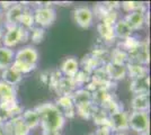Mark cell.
Returning <instances> with one entry per match:
<instances>
[{"mask_svg": "<svg viewBox=\"0 0 151 135\" xmlns=\"http://www.w3.org/2000/svg\"><path fill=\"white\" fill-rule=\"evenodd\" d=\"M0 135H6L5 134V132H4V129H2V127L0 129Z\"/></svg>", "mask_w": 151, "mask_h": 135, "instance_id": "37", "label": "cell"}, {"mask_svg": "<svg viewBox=\"0 0 151 135\" xmlns=\"http://www.w3.org/2000/svg\"><path fill=\"white\" fill-rule=\"evenodd\" d=\"M50 76H51L50 71H44L41 74V81L44 84H49V82H50Z\"/></svg>", "mask_w": 151, "mask_h": 135, "instance_id": "32", "label": "cell"}, {"mask_svg": "<svg viewBox=\"0 0 151 135\" xmlns=\"http://www.w3.org/2000/svg\"><path fill=\"white\" fill-rule=\"evenodd\" d=\"M113 64L117 65H125L129 62V54L122 49H115L112 52V61Z\"/></svg>", "mask_w": 151, "mask_h": 135, "instance_id": "23", "label": "cell"}, {"mask_svg": "<svg viewBox=\"0 0 151 135\" xmlns=\"http://www.w3.org/2000/svg\"><path fill=\"white\" fill-rule=\"evenodd\" d=\"M122 8L127 14L137 11V10H145V6L143 5V2H139V1H124L122 2Z\"/></svg>", "mask_w": 151, "mask_h": 135, "instance_id": "26", "label": "cell"}, {"mask_svg": "<svg viewBox=\"0 0 151 135\" xmlns=\"http://www.w3.org/2000/svg\"><path fill=\"white\" fill-rule=\"evenodd\" d=\"M37 50L34 46L28 45V46L22 47L15 53V60L12 66L16 71H18L20 74H25L35 70L37 66Z\"/></svg>", "mask_w": 151, "mask_h": 135, "instance_id": "2", "label": "cell"}, {"mask_svg": "<svg viewBox=\"0 0 151 135\" xmlns=\"http://www.w3.org/2000/svg\"><path fill=\"white\" fill-rule=\"evenodd\" d=\"M97 29H98V33H99L101 39L107 41V42L113 41L115 39V33H114L113 26H109L104 24V23H101L97 26Z\"/></svg>", "mask_w": 151, "mask_h": 135, "instance_id": "24", "label": "cell"}, {"mask_svg": "<svg viewBox=\"0 0 151 135\" xmlns=\"http://www.w3.org/2000/svg\"><path fill=\"white\" fill-rule=\"evenodd\" d=\"M22 121L24 122L26 127L29 129H36L37 126L41 125V119L38 116L37 111L35 109H26L23 114H22Z\"/></svg>", "mask_w": 151, "mask_h": 135, "instance_id": "15", "label": "cell"}, {"mask_svg": "<svg viewBox=\"0 0 151 135\" xmlns=\"http://www.w3.org/2000/svg\"><path fill=\"white\" fill-rule=\"evenodd\" d=\"M90 77H91V72L86 69H82V70H79L78 73L73 77V80H75L76 86L77 84H85L90 81Z\"/></svg>", "mask_w": 151, "mask_h": 135, "instance_id": "27", "label": "cell"}, {"mask_svg": "<svg viewBox=\"0 0 151 135\" xmlns=\"http://www.w3.org/2000/svg\"><path fill=\"white\" fill-rule=\"evenodd\" d=\"M29 37V32L28 29L23 28L22 26H14L10 28H7L6 33H4V37H2V46H6L12 49L17 44L22 42H26Z\"/></svg>", "mask_w": 151, "mask_h": 135, "instance_id": "3", "label": "cell"}, {"mask_svg": "<svg viewBox=\"0 0 151 135\" xmlns=\"http://www.w3.org/2000/svg\"><path fill=\"white\" fill-rule=\"evenodd\" d=\"M4 119H2V117H1V116H0V129H1V127H2V125H4Z\"/></svg>", "mask_w": 151, "mask_h": 135, "instance_id": "36", "label": "cell"}, {"mask_svg": "<svg viewBox=\"0 0 151 135\" xmlns=\"http://www.w3.org/2000/svg\"><path fill=\"white\" fill-rule=\"evenodd\" d=\"M1 79H2L4 82H6L7 84L14 87V86L18 84L19 82L22 81L23 74H20L18 71L15 70L13 66H10V68H8V69L2 71V73H1Z\"/></svg>", "mask_w": 151, "mask_h": 135, "instance_id": "20", "label": "cell"}, {"mask_svg": "<svg viewBox=\"0 0 151 135\" xmlns=\"http://www.w3.org/2000/svg\"><path fill=\"white\" fill-rule=\"evenodd\" d=\"M126 66V74H129L132 80H137V79H141L149 76V70L145 65L139 64V63H133V62H129Z\"/></svg>", "mask_w": 151, "mask_h": 135, "instance_id": "11", "label": "cell"}, {"mask_svg": "<svg viewBox=\"0 0 151 135\" xmlns=\"http://www.w3.org/2000/svg\"><path fill=\"white\" fill-rule=\"evenodd\" d=\"M35 110L40 116L41 126L44 133H59V131L63 127L65 117L63 116L62 110L59 109L55 104H42L37 106Z\"/></svg>", "mask_w": 151, "mask_h": 135, "instance_id": "1", "label": "cell"}, {"mask_svg": "<svg viewBox=\"0 0 151 135\" xmlns=\"http://www.w3.org/2000/svg\"><path fill=\"white\" fill-rule=\"evenodd\" d=\"M0 5H1L2 8H8V9H9V8L14 5V2H4V1H1V2H0Z\"/></svg>", "mask_w": 151, "mask_h": 135, "instance_id": "33", "label": "cell"}, {"mask_svg": "<svg viewBox=\"0 0 151 135\" xmlns=\"http://www.w3.org/2000/svg\"><path fill=\"white\" fill-rule=\"evenodd\" d=\"M131 108L133 111H148L150 108V98L147 95H135L131 100Z\"/></svg>", "mask_w": 151, "mask_h": 135, "instance_id": "16", "label": "cell"}, {"mask_svg": "<svg viewBox=\"0 0 151 135\" xmlns=\"http://www.w3.org/2000/svg\"><path fill=\"white\" fill-rule=\"evenodd\" d=\"M62 77V73L60 72L59 70H55L53 72H51V76H50V82H49V87H50L52 90H55L57 88L58 84L60 81V79Z\"/></svg>", "mask_w": 151, "mask_h": 135, "instance_id": "30", "label": "cell"}, {"mask_svg": "<svg viewBox=\"0 0 151 135\" xmlns=\"http://www.w3.org/2000/svg\"><path fill=\"white\" fill-rule=\"evenodd\" d=\"M44 35L45 29L41 28V27H33L29 32V37L34 44H40L44 39Z\"/></svg>", "mask_w": 151, "mask_h": 135, "instance_id": "28", "label": "cell"}, {"mask_svg": "<svg viewBox=\"0 0 151 135\" xmlns=\"http://www.w3.org/2000/svg\"><path fill=\"white\" fill-rule=\"evenodd\" d=\"M58 108H62L64 110L63 116H68V117H73L77 114L76 113V108L73 101H72V97L71 96H59L57 99V104H55Z\"/></svg>", "mask_w": 151, "mask_h": 135, "instance_id": "13", "label": "cell"}, {"mask_svg": "<svg viewBox=\"0 0 151 135\" xmlns=\"http://www.w3.org/2000/svg\"><path fill=\"white\" fill-rule=\"evenodd\" d=\"M145 13H147L145 10H137V11L129 13L123 18V20L132 31H137L142 28L145 24Z\"/></svg>", "mask_w": 151, "mask_h": 135, "instance_id": "9", "label": "cell"}, {"mask_svg": "<svg viewBox=\"0 0 151 135\" xmlns=\"http://www.w3.org/2000/svg\"><path fill=\"white\" fill-rule=\"evenodd\" d=\"M75 90H77V86L73 78L61 77L54 91L58 94V96H71Z\"/></svg>", "mask_w": 151, "mask_h": 135, "instance_id": "10", "label": "cell"}, {"mask_svg": "<svg viewBox=\"0 0 151 135\" xmlns=\"http://www.w3.org/2000/svg\"><path fill=\"white\" fill-rule=\"evenodd\" d=\"M129 129L139 134L149 132V114L148 111H132L129 114Z\"/></svg>", "mask_w": 151, "mask_h": 135, "instance_id": "4", "label": "cell"}, {"mask_svg": "<svg viewBox=\"0 0 151 135\" xmlns=\"http://www.w3.org/2000/svg\"><path fill=\"white\" fill-rule=\"evenodd\" d=\"M114 33H115V37H120L122 39H125L130 36H132L133 31L129 27V25L126 24L123 19H119L115 25L113 26Z\"/></svg>", "mask_w": 151, "mask_h": 135, "instance_id": "21", "label": "cell"}, {"mask_svg": "<svg viewBox=\"0 0 151 135\" xmlns=\"http://www.w3.org/2000/svg\"><path fill=\"white\" fill-rule=\"evenodd\" d=\"M24 8L25 7L20 4H14L9 9H7L6 14H5V23H6L5 27L6 28H10V27L19 25V19L24 13Z\"/></svg>", "mask_w": 151, "mask_h": 135, "instance_id": "8", "label": "cell"}, {"mask_svg": "<svg viewBox=\"0 0 151 135\" xmlns=\"http://www.w3.org/2000/svg\"><path fill=\"white\" fill-rule=\"evenodd\" d=\"M114 135H129V134H126L125 132H116Z\"/></svg>", "mask_w": 151, "mask_h": 135, "instance_id": "35", "label": "cell"}, {"mask_svg": "<svg viewBox=\"0 0 151 135\" xmlns=\"http://www.w3.org/2000/svg\"><path fill=\"white\" fill-rule=\"evenodd\" d=\"M95 135H112L113 134V132H112V129L109 126H107V125H103V126H98V129L97 131L94 133Z\"/></svg>", "mask_w": 151, "mask_h": 135, "instance_id": "31", "label": "cell"}, {"mask_svg": "<svg viewBox=\"0 0 151 135\" xmlns=\"http://www.w3.org/2000/svg\"><path fill=\"white\" fill-rule=\"evenodd\" d=\"M34 15L31 10L24 8V13L22 15L20 19H19V26H22L23 28H26V29H32L34 27Z\"/></svg>", "mask_w": 151, "mask_h": 135, "instance_id": "25", "label": "cell"}, {"mask_svg": "<svg viewBox=\"0 0 151 135\" xmlns=\"http://www.w3.org/2000/svg\"><path fill=\"white\" fill-rule=\"evenodd\" d=\"M2 37H4V32H2V28L0 26V41H2Z\"/></svg>", "mask_w": 151, "mask_h": 135, "instance_id": "34", "label": "cell"}, {"mask_svg": "<svg viewBox=\"0 0 151 135\" xmlns=\"http://www.w3.org/2000/svg\"><path fill=\"white\" fill-rule=\"evenodd\" d=\"M72 97V101L75 105V108L78 106H81L85 104L93 103V96L89 92L88 90H86L85 88H79L73 91V94L71 95Z\"/></svg>", "mask_w": 151, "mask_h": 135, "instance_id": "19", "label": "cell"}, {"mask_svg": "<svg viewBox=\"0 0 151 135\" xmlns=\"http://www.w3.org/2000/svg\"><path fill=\"white\" fill-rule=\"evenodd\" d=\"M15 60V52L13 49L6 46H0V70H6L10 68Z\"/></svg>", "mask_w": 151, "mask_h": 135, "instance_id": "18", "label": "cell"}, {"mask_svg": "<svg viewBox=\"0 0 151 135\" xmlns=\"http://www.w3.org/2000/svg\"><path fill=\"white\" fill-rule=\"evenodd\" d=\"M8 100H16V90L14 87L7 84L1 80L0 81V103L8 101Z\"/></svg>", "mask_w": 151, "mask_h": 135, "instance_id": "22", "label": "cell"}, {"mask_svg": "<svg viewBox=\"0 0 151 135\" xmlns=\"http://www.w3.org/2000/svg\"><path fill=\"white\" fill-rule=\"evenodd\" d=\"M80 70V65H79V62L77 61L76 58H67L61 64V69H60V72L64 74L65 77L69 78H73L78 73V71Z\"/></svg>", "mask_w": 151, "mask_h": 135, "instance_id": "12", "label": "cell"}, {"mask_svg": "<svg viewBox=\"0 0 151 135\" xmlns=\"http://www.w3.org/2000/svg\"><path fill=\"white\" fill-rule=\"evenodd\" d=\"M149 88H150V78L149 76L137 80H132L130 84V90L135 95H147L149 94Z\"/></svg>", "mask_w": 151, "mask_h": 135, "instance_id": "14", "label": "cell"}, {"mask_svg": "<svg viewBox=\"0 0 151 135\" xmlns=\"http://www.w3.org/2000/svg\"><path fill=\"white\" fill-rule=\"evenodd\" d=\"M108 126L113 133L124 132L129 129V114L124 110L111 114L108 117Z\"/></svg>", "mask_w": 151, "mask_h": 135, "instance_id": "6", "label": "cell"}, {"mask_svg": "<svg viewBox=\"0 0 151 135\" xmlns=\"http://www.w3.org/2000/svg\"><path fill=\"white\" fill-rule=\"evenodd\" d=\"M34 21L35 24H37L38 27L45 28L51 26L57 18V13L52 7L45 6L40 7L36 10H34Z\"/></svg>", "mask_w": 151, "mask_h": 135, "instance_id": "5", "label": "cell"}, {"mask_svg": "<svg viewBox=\"0 0 151 135\" xmlns=\"http://www.w3.org/2000/svg\"><path fill=\"white\" fill-rule=\"evenodd\" d=\"M139 135H149V132H145V133H141V134Z\"/></svg>", "mask_w": 151, "mask_h": 135, "instance_id": "38", "label": "cell"}, {"mask_svg": "<svg viewBox=\"0 0 151 135\" xmlns=\"http://www.w3.org/2000/svg\"><path fill=\"white\" fill-rule=\"evenodd\" d=\"M89 135H95V134H94V133H93V134H89Z\"/></svg>", "mask_w": 151, "mask_h": 135, "instance_id": "39", "label": "cell"}, {"mask_svg": "<svg viewBox=\"0 0 151 135\" xmlns=\"http://www.w3.org/2000/svg\"><path fill=\"white\" fill-rule=\"evenodd\" d=\"M73 17L77 25L81 28H89L94 23V11L89 7H77L73 11Z\"/></svg>", "mask_w": 151, "mask_h": 135, "instance_id": "7", "label": "cell"}, {"mask_svg": "<svg viewBox=\"0 0 151 135\" xmlns=\"http://www.w3.org/2000/svg\"><path fill=\"white\" fill-rule=\"evenodd\" d=\"M117 20H119L117 19V13H116L115 10H109V11H107L106 15L101 18V23H104V24L109 25V26H114Z\"/></svg>", "mask_w": 151, "mask_h": 135, "instance_id": "29", "label": "cell"}, {"mask_svg": "<svg viewBox=\"0 0 151 135\" xmlns=\"http://www.w3.org/2000/svg\"><path fill=\"white\" fill-rule=\"evenodd\" d=\"M107 74L112 81H116V80H121L126 76V66L125 65H117L113 64L112 62H108L105 66Z\"/></svg>", "mask_w": 151, "mask_h": 135, "instance_id": "17", "label": "cell"}]
</instances>
